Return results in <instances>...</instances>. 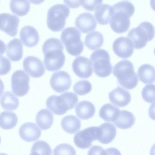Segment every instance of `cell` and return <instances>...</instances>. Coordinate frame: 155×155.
<instances>
[{"label":"cell","instance_id":"6da1fadb","mask_svg":"<svg viewBox=\"0 0 155 155\" xmlns=\"http://www.w3.org/2000/svg\"><path fill=\"white\" fill-rule=\"evenodd\" d=\"M63 45L56 38H50L42 45L44 54V63L46 69L53 71L61 69L65 63V55Z\"/></svg>","mask_w":155,"mask_h":155},{"label":"cell","instance_id":"7a4b0ae2","mask_svg":"<svg viewBox=\"0 0 155 155\" xmlns=\"http://www.w3.org/2000/svg\"><path fill=\"white\" fill-rule=\"evenodd\" d=\"M113 12L109 21L111 28L117 33H123L130 27V18L134 12V7L130 2H119L112 7Z\"/></svg>","mask_w":155,"mask_h":155},{"label":"cell","instance_id":"3957f363","mask_svg":"<svg viewBox=\"0 0 155 155\" xmlns=\"http://www.w3.org/2000/svg\"><path fill=\"white\" fill-rule=\"evenodd\" d=\"M113 73L117 78L118 83L127 90L135 88L138 84V78L134 71L133 64L128 60L117 62L113 68Z\"/></svg>","mask_w":155,"mask_h":155},{"label":"cell","instance_id":"277c9868","mask_svg":"<svg viewBox=\"0 0 155 155\" xmlns=\"http://www.w3.org/2000/svg\"><path fill=\"white\" fill-rule=\"evenodd\" d=\"M78 102L77 95L71 92H66L59 96L52 95L46 101V106L54 114L62 115L67 110L72 109Z\"/></svg>","mask_w":155,"mask_h":155},{"label":"cell","instance_id":"5b68a950","mask_svg":"<svg viewBox=\"0 0 155 155\" xmlns=\"http://www.w3.org/2000/svg\"><path fill=\"white\" fill-rule=\"evenodd\" d=\"M154 35L153 24L149 22H143L137 27L132 28L127 35L136 49L143 48L147 42L151 41Z\"/></svg>","mask_w":155,"mask_h":155},{"label":"cell","instance_id":"8992f818","mask_svg":"<svg viewBox=\"0 0 155 155\" xmlns=\"http://www.w3.org/2000/svg\"><path fill=\"white\" fill-rule=\"evenodd\" d=\"M81 36L79 31L74 27H67L62 32L61 41L70 54L77 56L82 52L84 44Z\"/></svg>","mask_w":155,"mask_h":155},{"label":"cell","instance_id":"52a82bcc","mask_svg":"<svg viewBox=\"0 0 155 155\" xmlns=\"http://www.w3.org/2000/svg\"><path fill=\"white\" fill-rule=\"evenodd\" d=\"M70 14L69 7L64 4H56L48 10L47 24L48 28L53 31H59L63 29L65 20Z\"/></svg>","mask_w":155,"mask_h":155},{"label":"cell","instance_id":"ba28073f","mask_svg":"<svg viewBox=\"0 0 155 155\" xmlns=\"http://www.w3.org/2000/svg\"><path fill=\"white\" fill-rule=\"evenodd\" d=\"M90 61L95 74L101 77L105 78L111 74L112 66L110 63V58L108 53L100 49L94 51L90 56Z\"/></svg>","mask_w":155,"mask_h":155},{"label":"cell","instance_id":"9c48e42d","mask_svg":"<svg viewBox=\"0 0 155 155\" xmlns=\"http://www.w3.org/2000/svg\"><path fill=\"white\" fill-rule=\"evenodd\" d=\"M29 76L24 71H15L11 78V87L13 93L19 97L25 95L29 90Z\"/></svg>","mask_w":155,"mask_h":155},{"label":"cell","instance_id":"30bf717a","mask_svg":"<svg viewBox=\"0 0 155 155\" xmlns=\"http://www.w3.org/2000/svg\"><path fill=\"white\" fill-rule=\"evenodd\" d=\"M99 134L98 127H91L79 131L74 136V144L81 149L89 148L92 142L97 139Z\"/></svg>","mask_w":155,"mask_h":155},{"label":"cell","instance_id":"8fae6325","mask_svg":"<svg viewBox=\"0 0 155 155\" xmlns=\"http://www.w3.org/2000/svg\"><path fill=\"white\" fill-rule=\"evenodd\" d=\"M50 84L52 89L56 92H64L71 87V77L68 73L64 71H58L52 74Z\"/></svg>","mask_w":155,"mask_h":155},{"label":"cell","instance_id":"7c38bea8","mask_svg":"<svg viewBox=\"0 0 155 155\" xmlns=\"http://www.w3.org/2000/svg\"><path fill=\"white\" fill-rule=\"evenodd\" d=\"M23 68L25 71L34 78L41 77L45 73V68L42 61L37 57L29 56L23 61Z\"/></svg>","mask_w":155,"mask_h":155},{"label":"cell","instance_id":"4fadbf2b","mask_svg":"<svg viewBox=\"0 0 155 155\" xmlns=\"http://www.w3.org/2000/svg\"><path fill=\"white\" fill-rule=\"evenodd\" d=\"M19 23V19L15 15L7 13L0 14V30L10 36L16 35Z\"/></svg>","mask_w":155,"mask_h":155},{"label":"cell","instance_id":"5bb4252c","mask_svg":"<svg viewBox=\"0 0 155 155\" xmlns=\"http://www.w3.org/2000/svg\"><path fill=\"white\" fill-rule=\"evenodd\" d=\"M134 48L131 41L126 37L118 38L113 44V50L114 53L124 59L130 58L133 53Z\"/></svg>","mask_w":155,"mask_h":155},{"label":"cell","instance_id":"9a60e30c","mask_svg":"<svg viewBox=\"0 0 155 155\" xmlns=\"http://www.w3.org/2000/svg\"><path fill=\"white\" fill-rule=\"evenodd\" d=\"M72 68L76 75L81 78H88L93 73L92 63L84 56H78L73 62Z\"/></svg>","mask_w":155,"mask_h":155},{"label":"cell","instance_id":"2e32d148","mask_svg":"<svg viewBox=\"0 0 155 155\" xmlns=\"http://www.w3.org/2000/svg\"><path fill=\"white\" fill-rule=\"evenodd\" d=\"M19 134L22 140L26 142H33L39 139L41 131L35 124L27 122L21 126Z\"/></svg>","mask_w":155,"mask_h":155},{"label":"cell","instance_id":"e0dca14e","mask_svg":"<svg viewBox=\"0 0 155 155\" xmlns=\"http://www.w3.org/2000/svg\"><path fill=\"white\" fill-rule=\"evenodd\" d=\"M96 21L90 13L80 14L76 19L75 25L82 33H86L93 31L96 27Z\"/></svg>","mask_w":155,"mask_h":155},{"label":"cell","instance_id":"ac0fdd59","mask_svg":"<svg viewBox=\"0 0 155 155\" xmlns=\"http://www.w3.org/2000/svg\"><path fill=\"white\" fill-rule=\"evenodd\" d=\"M108 97L113 104L119 107L127 106L131 101L130 93L119 87L110 91L108 94Z\"/></svg>","mask_w":155,"mask_h":155},{"label":"cell","instance_id":"d6986e66","mask_svg":"<svg viewBox=\"0 0 155 155\" xmlns=\"http://www.w3.org/2000/svg\"><path fill=\"white\" fill-rule=\"evenodd\" d=\"M20 39L22 43L28 47L36 46L39 39L37 30L32 26H25L20 31Z\"/></svg>","mask_w":155,"mask_h":155},{"label":"cell","instance_id":"ffe728a7","mask_svg":"<svg viewBox=\"0 0 155 155\" xmlns=\"http://www.w3.org/2000/svg\"><path fill=\"white\" fill-rule=\"evenodd\" d=\"M99 128V134L97 139L99 142L103 144L110 143L115 138L116 135V129L112 124L105 122L101 124Z\"/></svg>","mask_w":155,"mask_h":155},{"label":"cell","instance_id":"44dd1931","mask_svg":"<svg viewBox=\"0 0 155 155\" xmlns=\"http://www.w3.org/2000/svg\"><path fill=\"white\" fill-rule=\"evenodd\" d=\"M7 46V56L10 60L16 62L22 59L23 46L19 39H14L10 41Z\"/></svg>","mask_w":155,"mask_h":155},{"label":"cell","instance_id":"7402d4cb","mask_svg":"<svg viewBox=\"0 0 155 155\" xmlns=\"http://www.w3.org/2000/svg\"><path fill=\"white\" fill-rule=\"evenodd\" d=\"M75 111L79 118L87 120L94 116L95 107L91 102L87 101H83L76 105Z\"/></svg>","mask_w":155,"mask_h":155},{"label":"cell","instance_id":"603a6c76","mask_svg":"<svg viewBox=\"0 0 155 155\" xmlns=\"http://www.w3.org/2000/svg\"><path fill=\"white\" fill-rule=\"evenodd\" d=\"M135 120V117L132 113L127 110H122L120 111L114 124L119 128L125 130L131 128L134 125Z\"/></svg>","mask_w":155,"mask_h":155},{"label":"cell","instance_id":"cb8c5ba5","mask_svg":"<svg viewBox=\"0 0 155 155\" xmlns=\"http://www.w3.org/2000/svg\"><path fill=\"white\" fill-rule=\"evenodd\" d=\"M113 8L108 4H103L99 5L94 12L95 18L101 25H107L109 23Z\"/></svg>","mask_w":155,"mask_h":155},{"label":"cell","instance_id":"d4e9b609","mask_svg":"<svg viewBox=\"0 0 155 155\" xmlns=\"http://www.w3.org/2000/svg\"><path fill=\"white\" fill-rule=\"evenodd\" d=\"M36 122L42 130H48L53 124V115L48 110L42 109L36 114Z\"/></svg>","mask_w":155,"mask_h":155},{"label":"cell","instance_id":"484cf974","mask_svg":"<svg viewBox=\"0 0 155 155\" xmlns=\"http://www.w3.org/2000/svg\"><path fill=\"white\" fill-rule=\"evenodd\" d=\"M80 120L73 115H68L62 118L61 127L62 129L69 134H73L78 131L81 128Z\"/></svg>","mask_w":155,"mask_h":155},{"label":"cell","instance_id":"4316f807","mask_svg":"<svg viewBox=\"0 0 155 155\" xmlns=\"http://www.w3.org/2000/svg\"><path fill=\"white\" fill-rule=\"evenodd\" d=\"M137 75L142 82L146 84H151L155 80L154 68L150 64H143L139 68Z\"/></svg>","mask_w":155,"mask_h":155},{"label":"cell","instance_id":"83f0119b","mask_svg":"<svg viewBox=\"0 0 155 155\" xmlns=\"http://www.w3.org/2000/svg\"><path fill=\"white\" fill-rule=\"evenodd\" d=\"M120 110L111 104H104L99 110V116L101 118L107 122H114L117 119Z\"/></svg>","mask_w":155,"mask_h":155},{"label":"cell","instance_id":"f1b7e54d","mask_svg":"<svg viewBox=\"0 0 155 155\" xmlns=\"http://www.w3.org/2000/svg\"><path fill=\"white\" fill-rule=\"evenodd\" d=\"M18 122V116L12 111H2L0 113V127L4 130L14 128Z\"/></svg>","mask_w":155,"mask_h":155},{"label":"cell","instance_id":"f546056e","mask_svg":"<svg viewBox=\"0 0 155 155\" xmlns=\"http://www.w3.org/2000/svg\"><path fill=\"white\" fill-rule=\"evenodd\" d=\"M0 104L2 108L6 110H15L19 106V99L11 91L5 92L1 97Z\"/></svg>","mask_w":155,"mask_h":155},{"label":"cell","instance_id":"4dcf8cb0","mask_svg":"<svg viewBox=\"0 0 155 155\" xmlns=\"http://www.w3.org/2000/svg\"><path fill=\"white\" fill-rule=\"evenodd\" d=\"M104 43V37L99 31H92L85 38V44L90 50L99 48Z\"/></svg>","mask_w":155,"mask_h":155},{"label":"cell","instance_id":"1f68e13d","mask_svg":"<svg viewBox=\"0 0 155 155\" xmlns=\"http://www.w3.org/2000/svg\"><path fill=\"white\" fill-rule=\"evenodd\" d=\"M11 11L15 15L23 16L26 15L30 8L28 0H11L10 2Z\"/></svg>","mask_w":155,"mask_h":155},{"label":"cell","instance_id":"d6a6232c","mask_svg":"<svg viewBox=\"0 0 155 155\" xmlns=\"http://www.w3.org/2000/svg\"><path fill=\"white\" fill-rule=\"evenodd\" d=\"M31 152H36L39 155H51V149L48 143L43 140H38L33 143Z\"/></svg>","mask_w":155,"mask_h":155},{"label":"cell","instance_id":"836d02e7","mask_svg":"<svg viewBox=\"0 0 155 155\" xmlns=\"http://www.w3.org/2000/svg\"><path fill=\"white\" fill-rule=\"evenodd\" d=\"M92 86L91 83L85 80H82L77 82L73 86L74 93L79 95H85L91 91Z\"/></svg>","mask_w":155,"mask_h":155},{"label":"cell","instance_id":"e575fe53","mask_svg":"<svg viewBox=\"0 0 155 155\" xmlns=\"http://www.w3.org/2000/svg\"><path fill=\"white\" fill-rule=\"evenodd\" d=\"M53 155H76L74 148L67 143L57 145L53 150Z\"/></svg>","mask_w":155,"mask_h":155},{"label":"cell","instance_id":"d590c367","mask_svg":"<svg viewBox=\"0 0 155 155\" xmlns=\"http://www.w3.org/2000/svg\"><path fill=\"white\" fill-rule=\"evenodd\" d=\"M142 96L143 100L148 103L154 102V84L147 85L143 87L142 91Z\"/></svg>","mask_w":155,"mask_h":155},{"label":"cell","instance_id":"8d00e7d4","mask_svg":"<svg viewBox=\"0 0 155 155\" xmlns=\"http://www.w3.org/2000/svg\"><path fill=\"white\" fill-rule=\"evenodd\" d=\"M10 70V61L7 58L0 55V76L7 74Z\"/></svg>","mask_w":155,"mask_h":155},{"label":"cell","instance_id":"74e56055","mask_svg":"<svg viewBox=\"0 0 155 155\" xmlns=\"http://www.w3.org/2000/svg\"><path fill=\"white\" fill-rule=\"evenodd\" d=\"M103 0H84L83 7L88 11H93L102 2Z\"/></svg>","mask_w":155,"mask_h":155},{"label":"cell","instance_id":"f35d334b","mask_svg":"<svg viewBox=\"0 0 155 155\" xmlns=\"http://www.w3.org/2000/svg\"><path fill=\"white\" fill-rule=\"evenodd\" d=\"M87 155H107V153L102 147L94 145L88 150Z\"/></svg>","mask_w":155,"mask_h":155},{"label":"cell","instance_id":"ab89813d","mask_svg":"<svg viewBox=\"0 0 155 155\" xmlns=\"http://www.w3.org/2000/svg\"><path fill=\"white\" fill-rule=\"evenodd\" d=\"M84 0H64L65 4L69 7L76 8L82 5Z\"/></svg>","mask_w":155,"mask_h":155},{"label":"cell","instance_id":"60d3db41","mask_svg":"<svg viewBox=\"0 0 155 155\" xmlns=\"http://www.w3.org/2000/svg\"><path fill=\"white\" fill-rule=\"evenodd\" d=\"M105 150L107 155H121L120 152L115 148H109Z\"/></svg>","mask_w":155,"mask_h":155},{"label":"cell","instance_id":"b9f144b4","mask_svg":"<svg viewBox=\"0 0 155 155\" xmlns=\"http://www.w3.org/2000/svg\"><path fill=\"white\" fill-rule=\"evenodd\" d=\"M6 50V45L5 43L0 39V55L2 54L5 53Z\"/></svg>","mask_w":155,"mask_h":155},{"label":"cell","instance_id":"7bdbcfd3","mask_svg":"<svg viewBox=\"0 0 155 155\" xmlns=\"http://www.w3.org/2000/svg\"><path fill=\"white\" fill-rule=\"evenodd\" d=\"M4 86L3 82L0 79V97L2 94V93L4 91Z\"/></svg>","mask_w":155,"mask_h":155},{"label":"cell","instance_id":"ee69618b","mask_svg":"<svg viewBox=\"0 0 155 155\" xmlns=\"http://www.w3.org/2000/svg\"><path fill=\"white\" fill-rule=\"evenodd\" d=\"M28 1L34 4H40L44 1V0H28Z\"/></svg>","mask_w":155,"mask_h":155},{"label":"cell","instance_id":"f6af8a7d","mask_svg":"<svg viewBox=\"0 0 155 155\" xmlns=\"http://www.w3.org/2000/svg\"><path fill=\"white\" fill-rule=\"evenodd\" d=\"M30 155H39V154L36 152H31Z\"/></svg>","mask_w":155,"mask_h":155},{"label":"cell","instance_id":"bcb514c9","mask_svg":"<svg viewBox=\"0 0 155 155\" xmlns=\"http://www.w3.org/2000/svg\"><path fill=\"white\" fill-rule=\"evenodd\" d=\"M0 155H7V154L5 153H0Z\"/></svg>","mask_w":155,"mask_h":155},{"label":"cell","instance_id":"7dc6e473","mask_svg":"<svg viewBox=\"0 0 155 155\" xmlns=\"http://www.w3.org/2000/svg\"><path fill=\"white\" fill-rule=\"evenodd\" d=\"M0 143H1V137H0Z\"/></svg>","mask_w":155,"mask_h":155}]
</instances>
